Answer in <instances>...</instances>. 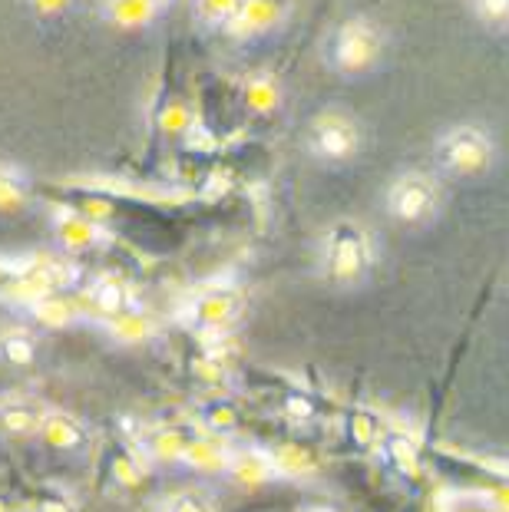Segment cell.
I'll use <instances>...</instances> for the list:
<instances>
[{"label":"cell","mask_w":509,"mask_h":512,"mask_svg":"<svg viewBox=\"0 0 509 512\" xmlns=\"http://www.w3.org/2000/svg\"><path fill=\"white\" fill-rule=\"evenodd\" d=\"M0 512H7V509H4V503H0Z\"/></svg>","instance_id":"26"},{"label":"cell","mask_w":509,"mask_h":512,"mask_svg":"<svg viewBox=\"0 0 509 512\" xmlns=\"http://www.w3.org/2000/svg\"><path fill=\"white\" fill-rule=\"evenodd\" d=\"M437 159L443 169L453 172V176H480V172L490 169V162H493V139L486 129L473 126V123L453 126L440 136Z\"/></svg>","instance_id":"2"},{"label":"cell","mask_w":509,"mask_h":512,"mask_svg":"<svg viewBox=\"0 0 509 512\" xmlns=\"http://www.w3.org/2000/svg\"><path fill=\"white\" fill-rule=\"evenodd\" d=\"M169 512H209V506H205L199 496H179L176 503L169 506Z\"/></svg>","instance_id":"22"},{"label":"cell","mask_w":509,"mask_h":512,"mask_svg":"<svg viewBox=\"0 0 509 512\" xmlns=\"http://www.w3.org/2000/svg\"><path fill=\"white\" fill-rule=\"evenodd\" d=\"M27 205V185L17 172L0 169V212H20Z\"/></svg>","instance_id":"13"},{"label":"cell","mask_w":509,"mask_h":512,"mask_svg":"<svg viewBox=\"0 0 509 512\" xmlns=\"http://www.w3.org/2000/svg\"><path fill=\"white\" fill-rule=\"evenodd\" d=\"M43 512H67V509L57 506V503H47V506H43Z\"/></svg>","instance_id":"25"},{"label":"cell","mask_w":509,"mask_h":512,"mask_svg":"<svg viewBox=\"0 0 509 512\" xmlns=\"http://www.w3.org/2000/svg\"><path fill=\"white\" fill-rule=\"evenodd\" d=\"M229 314H232V298H225V294H212V298H205L199 304V321L205 324H222Z\"/></svg>","instance_id":"18"},{"label":"cell","mask_w":509,"mask_h":512,"mask_svg":"<svg viewBox=\"0 0 509 512\" xmlns=\"http://www.w3.org/2000/svg\"><path fill=\"white\" fill-rule=\"evenodd\" d=\"M73 4H77V0H27V7L34 10L40 20H57L67 14Z\"/></svg>","instance_id":"20"},{"label":"cell","mask_w":509,"mask_h":512,"mask_svg":"<svg viewBox=\"0 0 509 512\" xmlns=\"http://www.w3.org/2000/svg\"><path fill=\"white\" fill-rule=\"evenodd\" d=\"M34 314H37L40 324H47V328H63V324H70L73 308L60 298H40L34 304Z\"/></svg>","instance_id":"15"},{"label":"cell","mask_w":509,"mask_h":512,"mask_svg":"<svg viewBox=\"0 0 509 512\" xmlns=\"http://www.w3.org/2000/svg\"><path fill=\"white\" fill-rule=\"evenodd\" d=\"M40 413L27 403H10V407L0 413V430L4 433H14V437H27V433L40 430Z\"/></svg>","instance_id":"9"},{"label":"cell","mask_w":509,"mask_h":512,"mask_svg":"<svg viewBox=\"0 0 509 512\" xmlns=\"http://www.w3.org/2000/svg\"><path fill=\"white\" fill-rule=\"evenodd\" d=\"M179 443H182V440L176 437V433H162V437L156 440V453H159V456H169Z\"/></svg>","instance_id":"23"},{"label":"cell","mask_w":509,"mask_h":512,"mask_svg":"<svg viewBox=\"0 0 509 512\" xmlns=\"http://www.w3.org/2000/svg\"><path fill=\"white\" fill-rule=\"evenodd\" d=\"M113 331L119 341H139V337H146V321L139 314H116Z\"/></svg>","instance_id":"19"},{"label":"cell","mask_w":509,"mask_h":512,"mask_svg":"<svg viewBox=\"0 0 509 512\" xmlns=\"http://www.w3.org/2000/svg\"><path fill=\"white\" fill-rule=\"evenodd\" d=\"M324 53H328L331 70H338L344 76L367 73L381 60L384 34H381V27L371 24L367 17H351V20H344L341 27H334Z\"/></svg>","instance_id":"1"},{"label":"cell","mask_w":509,"mask_h":512,"mask_svg":"<svg viewBox=\"0 0 509 512\" xmlns=\"http://www.w3.org/2000/svg\"><path fill=\"white\" fill-rule=\"evenodd\" d=\"M60 242L67 248H86L96 242V225L86 215H67L60 222Z\"/></svg>","instance_id":"12"},{"label":"cell","mask_w":509,"mask_h":512,"mask_svg":"<svg viewBox=\"0 0 509 512\" xmlns=\"http://www.w3.org/2000/svg\"><path fill=\"white\" fill-rule=\"evenodd\" d=\"M440 189L424 172H404L387 189V212L404 225H420L437 212Z\"/></svg>","instance_id":"4"},{"label":"cell","mask_w":509,"mask_h":512,"mask_svg":"<svg viewBox=\"0 0 509 512\" xmlns=\"http://www.w3.org/2000/svg\"><path fill=\"white\" fill-rule=\"evenodd\" d=\"M311 152L324 162H348L361 149V129L341 110H324L314 116L308 133Z\"/></svg>","instance_id":"5"},{"label":"cell","mask_w":509,"mask_h":512,"mask_svg":"<svg viewBox=\"0 0 509 512\" xmlns=\"http://www.w3.org/2000/svg\"><path fill=\"white\" fill-rule=\"evenodd\" d=\"M93 304L100 308L103 314H110V318H116V314H123L126 308V288L119 285V281L106 278L100 281V285L93 288Z\"/></svg>","instance_id":"14"},{"label":"cell","mask_w":509,"mask_h":512,"mask_svg":"<svg viewBox=\"0 0 509 512\" xmlns=\"http://www.w3.org/2000/svg\"><path fill=\"white\" fill-rule=\"evenodd\" d=\"M169 0H103V17L119 30H139L162 14Z\"/></svg>","instance_id":"7"},{"label":"cell","mask_w":509,"mask_h":512,"mask_svg":"<svg viewBox=\"0 0 509 512\" xmlns=\"http://www.w3.org/2000/svg\"><path fill=\"white\" fill-rule=\"evenodd\" d=\"M159 123H162V129H169V133H179V129L189 126V116H186V110H182L179 103H169L166 110H162Z\"/></svg>","instance_id":"21"},{"label":"cell","mask_w":509,"mask_h":512,"mask_svg":"<svg viewBox=\"0 0 509 512\" xmlns=\"http://www.w3.org/2000/svg\"><path fill=\"white\" fill-rule=\"evenodd\" d=\"M238 7H242V0H196V14H199L202 24L219 27V30H225L232 24Z\"/></svg>","instance_id":"10"},{"label":"cell","mask_w":509,"mask_h":512,"mask_svg":"<svg viewBox=\"0 0 509 512\" xmlns=\"http://www.w3.org/2000/svg\"><path fill=\"white\" fill-rule=\"evenodd\" d=\"M288 7H291V0H242L235 20L225 27V34L238 40L262 37L288 17Z\"/></svg>","instance_id":"6"},{"label":"cell","mask_w":509,"mask_h":512,"mask_svg":"<svg viewBox=\"0 0 509 512\" xmlns=\"http://www.w3.org/2000/svg\"><path fill=\"white\" fill-rule=\"evenodd\" d=\"M324 261H328V275L334 281H341V285L357 281L371 261V238L357 222H338L328 235Z\"/></svg>","instance_id":"3"},{"label":"cell","mask_w":509,"mask_h":512,"mask_svg":"<svg viewBox=\"0 0 509 512\" xmlns=\"http://www.w3.org/2000/svg\"><path fill=\"white\" fill-rule=\"evenodd\" d=\"M288 407H291V410H298L295 417H308V410H311V407H308V400H291Z\"/></svg>","instance_id":"24"},{"label":"cell","mask_w":509,"mask_h":512,"mask_svg":"<svg viewBox=\"0 0 509 512\" xmlns=\"http://www.w3.org/2000/svg\"><path fill=\"white\" fill-rule=\"evenodd\" d=\"M0 354H4V361L10 364L27 367L34 361V341H30L27 334H7L4 341H0Z\"/></svg>","instance_id":"16"},{"label":"cell","mask_w":509,"mask_h":512,"mask_svg":"<svg viewBox=\"0 0 509 512\" xmlns=\"http://www.w3.org/2000/svg\"><path fill=\"white\" fill-rule=\"evenodd\" d=\"M473 10L483 24L490 27H509V0H473Z\"/></svg>","instance_id":"17"},{"label":"cell","mask_w":509,"mask_h":512,"mask_svg":"<svg viewBox=\"0 0 509 512\" xmlns=\"http://www.w3.org/2000/svg\"><path fill=\"white\" fill-rule=\"evenodd\" d=\"M245 103L252 106L255 113L275 110V103H278V86H275L272 76H252V80L245 83Z\"/></svg>","instance_id":"11"},{"label":"cell","mask_w":509,"mask_h":512,"mask_svg":"<svg viewBox=\"0 0 509 512\" xmlns=\"http://www.w3.org/2000/svg\"><path fill=\"white\" fill-rule=\"evenodd\" d=\"M40 437L47 440V446H53V450H77L83 443V430L67 413H47V417L40 420Z\"/></svg>","instance_id":"8"}]
</instances>
